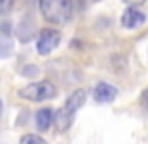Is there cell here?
<instances>
[{
    "label": "cell",
    "instance_id": "6da1fadb",
    "mask_svg": "<svg viewBox=\"0 0 148 144\" xmlns=\"http://www.w3.org/2000/svg\"><path fill=\"white\" fill-rule=\"evenodd\" d=\"M40 14L52 24H66L72 18V0H38Z\"/></svg>",
    "mask_w": 148,
    "mask_h": 144
},
{
    "label": "cell",
    "instance_id": "7a4b0ae2",
    "mask_svg": "<svg viewBox=\"0 0 148 144\" xmlns=\"http://www.w3.org/2000/svg\"><path fill=\"white\" fill-rule=\"evenodd\" d=\"M84 102H86V92H84L82 88H80V90H74L72 94L66 98L64 106L60 108V112L54 114V118H56V126H58L60 132H64V130L70 128V124L74 122L76 112L84 106Z\"/></svg>",
    "mask_w": 148,
    "mask_h": 144
},
{
    "label": "cell",
    "instance_id": "3957f363",
    "mask_svg": "<svg viewBox=\"0 0 148 144\" xmlns=\"http://www.w3.org/2000/svg\"><path fill=\"white\" fill-rule=\"evenodd\" d=\"M58 94V88L50 82V80H38V82H30L18 90V96L30 100V102H44V100H52Z\"/></svg>",
    "mask_w": 148,
    "mask_h": 144
},
{
    "label": "cell",
    "instance_id": "277c9868",
    "mask_svg": "<svg viewBox=\"0 0 148 144\" xmlns=\"http://www.w3.org/2000/svg\"><path fill=\"white\" fill-rule=\"evenodd\" d=\"M60 32L58 30H54V28H44V30H40V34H38V40H36V50H38V54H42V56H46L50 52H54L58 44H60Z\"/></svg>",
    "mask_w": 148,
    "mask_h": 144
},
{
    "label": "cell",
    "instance_id": "5b68a950",
    "mask_svg": "<svg viewBox=\"0 0 148 144\" xmlns=\"http://www.w3.org/2000/svg\"><path fill=\"white\" fill-rule=\"evenodd\" d=\"M144 22H146V14L142 10H138L136 6H128L122 12V16H120V24H122L124 28H128V30L138 28V26H142Z\"/></svg>",
    "mask_w": 148,
    "mask_h": 144
},
{
    "label": "cell",
    "instance_id": "8992f818",
    "mask_svg": "<svg viewBox=\"0 0 148 144\" xmlns=\"http://www.w3.org/2000/svg\"><path fill=\"white\" fill-rule=\"evenodd\" d=\"M116 96H118V88L108 84V82H98L94 86V100L100 104L112 102V100H116Z\"/></svg>",
    "mask_w": 148,
    "mask_h": 144
},
{
    "label": "cell",
    "instance_id": "52a82bcc",
    "mask_svg": "<svg viewBox=\"0 0 148 144\" xmlns=\"http://www.w3.org/2000/svg\"><path fill=\"white\" fill-rule=\"evenodd\" d=\"M52 122H54V110L52 108H40L36 112V126H38V130H42V132L50 130Z\"/></svg>",
    "mask_w": 148,
    "mask_h": 144
},
{
    "label": "cell",
    "instance_id": "ba28073f",
    "mask_svg": "<svg viewBox=\"0 0 148 144\" xmlns=\"http://www.w3.org/2000/svg\"><path fill=\"white\" fill-rule=\"evenodd\" d=\"M20 144H48V142L42 136H38V134H24L20 138Z\"/></svg>",
    "mask_w": 148,
    "mask_h": 144
},
{
    "label": "cell",
    "instance_id": "9c48e42d",
    "mask_svg": "<svg viewBox=\"0 0 148 144\" xmlns=\"http://www.w3.org/2000/svg\"><path fill=\"white\" fill-rule=\"evenodd\" d=\"M14 4H16V0H0V16L8 14L14 8Z\"/></svg>",
    "mask_w": 148,
    "mask_h": 144
},
{
    "label": "cell",
    "instance_id": "30bf717a",
    "mask_svg": "<svg viewBox=\"0 0 148 144\" xmlns=\"http://www.w3.org/2000/svg\"><path fill=\"white\" fill-rule=\"evenodd\" d=\"M122 2H126L128 6H136V8H138V6H140V4H144L146 0H122Z\"/></svg>",
    "mask_w": 148,
    "mask_h": 144
},
{
    "label": "cell",
    "instance_id": "8fae6325",
    "mask_svg": "<svg viewBox=\"0 0 148 144\" xmlns=\"http://www.w3.org/2000/svg\"><path fill=\"white\" fill-rule=\"evenodd\" d=\"M142 104L148 108V90H144V94H142Z\"/></svg>",
    "mask_w": 148,
    "mask_h": 144
},
{
    "label": "cell",
    "instance_id": "7c38bea8",
    "mask_svg": "<svg viewBox=\"0 0 148 144\" xmlns=\"http://www.w3.org/2000/svg\"><path fill=\"white\" fill-rule=\"evenodd\" d=\"M0 116H2V100H0Z\"/></svg>",
    "mask_w": 148,
    "mask_h": 144
}]
</instances>
